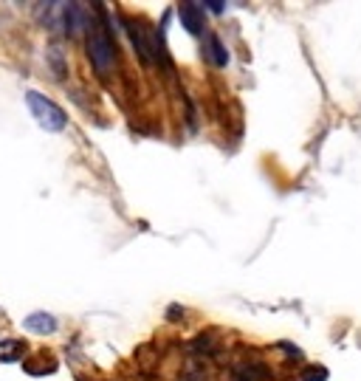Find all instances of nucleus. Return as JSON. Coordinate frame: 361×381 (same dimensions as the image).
Returning <instances> with one entry per match:
<instances>
[{"instance_id": "1a4fd4ad", "label": "nucleus", "mask_w": 361, "mask_h": 381, "mask_svg": "<svg viewBox=\"0 0 361 381\" xmlns=\"http://www.w3.org/2000/svg\"><path fill=\"white\" fill-rule=\"evenodd\" d=\"M203 6H209L214 14H218V12H223V6H226V3H221V0H209V3H203Z\"/></svg>"}, {"instance_id": "7ed1b4c3", "label": "nucleus", "mask_w": 361, "mask_h": 381, "mask_svg": "<svg viewBox=\"0 0 361 381\" xmlns=\"http://www.w3.org/2000/svg\"><path fill=\"white\" fill-rule=\"evenodd\" d=\"M23 328L32 330V333H40V336H45V333H54L57 330V319L51 314L37 311V314H29L26 319H23Z\"/></svg>"}, {"instance_id": "6e6552de", "label": "nucleus", "mask_w": 361, "mask_h": 381, "mask_svg": "<svg viewBox=\"0 0 361 381\" xmlns=\"http://www.w3.org/2000/svg\"><path fill=\"white\" fill-rule=\"evenodd\" d=\"M305 381H327V370L325 367H308L305 370Z\"/></svg>"}, {"instance_id": "39448f33", "label": "nucleus", "mask_w": 361, "mask_h": 381, "mask_svg": "<svg viewBox=\"0 0 361 381\" xmlns=\"http://www.w3.org/2000/svg\"><path fill=\"white\" fill-rule=\"evenodd\" d=\"M82 29H88V23H85V9L79 3H71L65 9V32L68 34H79Z\"/></svg>"}, {"instance_id": "f03ea898", "label": "nucleus", "mask_w": 361, "mask_h": 381, "mask_svg": "<svg viewBox=\"0 0 361 381\" xmlns=\"http://www.w3.org/2000/svg\"><path fill=\"white\" fill-rule=\"evenodd\" d=\"M26 102H29V108H32V113H34V119L45 127V130H62L65 127V113H62V108L60 105H54L48 97H42V93H37V90H29L26 93Z\"/></svg>"}, {"instance_id": "20e7f679", "label": "nucleus", "mask_w": 361, "mask_h": 381, "mask_svg": "<svg viewBox=\"0 0 361 381\" xmlns=\"http://www.w3.org/2000/svg\"><path fill=\"white\" fill-rule=\"evenodd\" d=\"M181 23L189 34H201L203 32V12L195 3H184L181 6Z\"/></svg>"}, {"instance_id": "423d86ee", "label": "nucleus", "mask_w": 361, "mask_h": 381, "mask_svg": "<svg viewBox=\"0 0 361 381\" xmlns=\"http://www.w3.org/2000/svg\"><path fill=\"white\" fill-rule=\"evenodd\" d=\"M23 350H26V345L17 342V339L0 342V362H14V359H20Z\"/></svg>"}, {"instance_id": "f257e3e1", "label": "nucleus", "mask_w": 361, "mask_h": 381, "mask_svg": "<svg viewBox=\"0 0 361 381\" xmlns=\"http://www.w3.org/2000/svg\"><path fill=\"white\" fill-rule=\"evenodd\" d=\"M88 57L93 62V68L99 71L105 77L108 71L113 68V60H116V45L110 42V37L105 34L102 26H88Z\"/></svg>"}, {"instance_id": "0eeeda50", "label": "nucleus", "mask_w": 361, "mask_h": 381, "mask_svg": "<svg viewBox=\"0 0 361 381\" xmlns=\"http://www.w3.org/2000/svg\"><path fill=\"white\" fill-rule=\"evenodd\" d=\"M209 57H212L214 65H226V62H229V54H226L223 42H221L218 37H209Z\"/></svg>"}]
</instances>
